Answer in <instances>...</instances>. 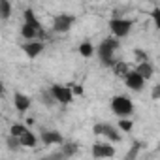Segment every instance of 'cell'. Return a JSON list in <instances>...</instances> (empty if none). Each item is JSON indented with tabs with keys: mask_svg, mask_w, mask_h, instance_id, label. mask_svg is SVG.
I'll return each instance as SVG.
<instances>
[{
	"mask_svg": "<svg viewBox=\"0 0 160 160\" xmlns=\"http://www.w3.org/2000/svg\"><path fill=\"white\" fill-rule=\"evenodd\" d=\"M75 23V17L73 15H57L53 19V30L55 32H68L72 28V25Z\"/></svg>",
	"mask_w": 160,
	"mask_h": 160,
	"instance_id": "5b68a950",
	"label": "cell"
},
{
	"mask_svg": "<svg viewBox=\"0 0 160 160\" xmlns=\"http://www.w3.org/2000/svg\"><path fill=\"white\" fill-rule=\"evenodd\" d=\"M13 104H15V109L19 113H25L28 108H30V98L23 92H15L13 94Z\"/></svg>",
	"mask_w": 160,
	"mask_h": 160,
	"instance_id": "30bf717a",
	"label": "cell"
},
{
	"mask_svg": "<svg viewBox=\"0 0 160 160\" xmlns=\"http://www.w3.org/2000/svg\"><path fill=\"white\" fill-rule=\"evenodd\" d=\"M151 98H152V100H158V98H160V83H158V85L152 89V92H151Z\"/></svg>",
	"mask_w": 160,
	"mask_h": 160,
	"instance_id": "4316f807",
	"label": "cell"
},
{
	"mask_svg": "<svg viewBox=\"0 0 160 160\" xmlns=\"http://www.w3.org/2000/svg\"><path fill=\"white\" fill-rule=\"evenodd\" d=\"M38 34H40V30L34 28V27H30V25H27V23L21 27V36H23L27 42H34V40L38 38Z\"/></svg>",
	"mask_w": 160,
	"mask_h": 160,
	"instance_id": "7c38bea8",
	"label": "cell"
},
{
	"mask_svg": "<svg viewBox=\"0 0 160 160\" xmlns=\"http://www.w3.org/2000/svg\"><path fill=\"white\" fill-rule=\"evenodd\" d=\"M12 15V4L8 2V0H0V17H2L4 21H8Z\"/></svg>",
	"mask_w": 160,
	"mask_h": 160,
	"instance_id": "ac0fdd59",
	"label": "cell"
},
{
	"mask_svg": "<svg viewBox=\"0 0 160 160\" xmlns=\"http://www.w3.org/2000/svg\"><path fill=\"white\" fill-rule=\"evenodd\" d=\"M23 51H25V55L28 57V58H36L38 55H42V51H43V42L42 40H34V42H25L23 45Z\"/></svg>",
	"mask_w": 160,
	"mask_h": 160,
	"instance_id": "8992f818",
	"label": "cell"
},
{
	"mask_svg": "<svg viewBox=\"0 0 160 160\" xmlns=\"http://www.w3.org/2000/svg\"><path fill=\"white\" fill-rule=\"evenodd\" d=\"M42 141H43V145H64V138L57 130H43Z\"/></svg>",
	"mask_w": 160,
	"mask_h": 160,
	"instance_id": "9c48e42d",
	"label": "cell"
},
{
	"mask_svg": "<svg viewBox=\"0 0 160 160\" xmlns=\"http://www.w3.org/2000/svg\"><path fill=\"white\" fill-rule=\"evenodd\" d=\"M136 72L145 79H151L152 75H154V68H152V64L151 62H138V66H136Z\"/></svg>",
	"mask_w": 160,
	"mask_h": 160,
	"instance_id": "8fae6325",
	"label": "cell"
},
{
	"mask_svg": "<svg viewBox=\"0 0 160 160\" xmlns=\"http://www.w3.org/2000/svg\"><path fill=\"white\" fill-rule=\"evenodd\" d=\"M104 136L108 138V139H111V141H121V132H119V128H115V126H111V124H104Z\"/></svg>",
	"mask_w": 160,
	"mask_h": 160,
	"instance_id": "5bb4252c",
	"label": "cell"
},
{
	"mask_svg": "<svg viewBox=\"0 0 160 160\" xmlns=\"http://www.w3.org/2000/svg\"><path fill=\"white\" fill-rule=\"evenodd\" d=\"M119 49V40L117 38H106L100 45H98V57L102 60L104 66H115L117 60L113 58V53Z\"/></svg>",
	"mask_w": 160,
	"mask_h": 160,
	"instance_id": "6da1fadb",
	"label": "cell"
},
{
	"mask_svg": "<svg viewBox=\"0 0 160 160\" xmlns=\"http://www.w3.org/2000/svg\"><path fill=\"white\" fill-rule=\"evenodd\" d=\"M51 92L55 96L57 102L60 104H70L73 100V92H72V87H64V85H53L51 87Z\"/></svg>",
	"mask_w": 160,
	"mask_h": 160,
	"instance_id": "277c9868",
	"label": "cell"
},
{
	"mask_svg": "<svg viewBox=\"0 0 160 160\" xmlns=\"http://www.w3.org/2000/svg\"><path fill=\"white\" fill-rule=\"evenodd\" d=\"M139 149H141V145L136 141V143H132V147L128 149V152H126V158L124 160H136V156L139 154Z\"/></svg>",
	"mask_w": 160,
	"mask_h": 160,
	"instance_id": "44dd1931",
	"label": "cell"
},
{
	"mask_svg": "<svg viewBox=\"0 0 160 160\" xmlns=\"http://www.w3.org/2000/svg\"><path fill=\"white\" fill-rule=\"evenodd\" d=\"M77 143H73V141H66L62 147H60V151H62V154L66 156V158H70V156H73L75 152H77Z\"/></svg>",
	"mask_w": 160,
	"mask_h": 160,
	"instance_id": "e0dca14e",
	"label": "cell"
},
{
	"mask_svg": "<svg viewBox=\"0 0 160 160\" xmlns=\"http://www.w3.org/2000/svg\"><path fill=\"white\" fill-rule=\"evenodd\" d=\"M132 25H134V21H130V19H124V17H113V19L109 21V30L113 32L115 38H124V36L130 34Z\"/></svg>",
	"mask_w": 160,
	"mask_h": 160,
	"instance_id": "3957f363",
	"label": "cell"
},
{
	"mask_svg": "<svg viewBox=\"0 0 160 160\" xmlns=\"http://www.w3.org/2000/svg\"><path fill=\"white\" fill-rule=\"evenodd\" d=\"M134 55H136V58H139V62H147V55H145L141 49H136Z\"/></svg>",
	"mask_w": 160,
	"mask_h": 160,
	"instance_id": "484cf974",
	"label": "cell"
},
{
	"mask_svg": "<svg viewBox=\"0 0 160 160\" xmlns=\"http://www.w3.org/2000/svg\"><path fill=\"white\" fill-rule=\"evenodd\" d=\"M19 141H21V147H28V149H30V147H34V145L38 143V138H36V134H32V132L28 130L25 136L19 138Z\"/></svg>",
	"mask_w": 160,
	"mask_h": 160,
	"instance_id": "9a60e30c",
	"label": "cell"
},
{
	"mask_svg": "<svg viewBox=\"0 0 160 160\" xmlns=\"http://www.w3.org/2000/svg\"><path fill=\"white\" fill-rule=\"evenodd\" d=\"M111 109H113V113L117 117L124 119V117H128L134 111V104H132V100L128 96H115L111 100Z\"/></svg>",
	"mask_w": 160,
	"mask_h": 160,
	"instance_id": "7a4b0ae2",
	"label": "cell"
},
{
	"mask_svg": "<svg viewBox=\"0 0 160 160\" xmlns=\"http://www.w3.org/2000/svg\"><path fill=\"white\" fill-rule=\"evenodd\" d=\"M92 156L94 158H111V156H115V147L109 143H94Z\"/></svg>",
	"mask_w": 160,
	"mask_h": 160,
	"instance_id": "52a82bcc",
	"label": "cell"
},
{
	"mask_svg": "<svg viewBox=\"0 0 160 160\" xmlns=\"http://www.w3.org/2000/svg\"><path fill=\"white\" fill-rule=\"evenodd\" d=\"M27 132H28V128L25 124H12V128H10V136H15V138H21Z\"/></svg>",
	"mask_w": 160,
	"mask_h": 160,
	"instance_id": "ffe728a7",
	"label": "cell"
},
{
	"mask_svg": "<svg viewBox=\"0 0 160 160\" xmlns=\"http://www.w3.org/2000/svg\"><path fill=\"white\" fill-rule=\"evenodd\" d=\"M113 72H115V75H119V77H122V79L130 73L128 64H126V62H122V60H117V64L113 66Z\"/></svg>",
	"mask_w": 160,
	"mask_h": 160,
	"instance_id": "2e32d148",
	"label": "cell"
},
{
	"mask_svg": "<svg viewBox=\"0 0 160 160\" xmlns=\"http://www.w3.org/2000/svg\"><path fill=\"white\" fill-rule=\"evenodd\" d=\"M117 126H119L121 132H130V130L134 128V122H132V121H126V119H121Z\"/></svg>",
	"mask_w": 160,
	"mask_h": 160,
	"instance_id": "603a6c76",
	"label": "cell"
},
{
	"mask_svg": "<svg viewBox=\"0 0 160 160\" xmlns=\"http://www.w3.org/2000/svg\"><path fill=\"white\" fill-rule=\"evenodd\" d=\"M94 134L96 136H104V124H94Z\"/></svg>",
	"mask_w": 160,
	"mask_h": 160,
	"instance_id": "f1b7e54d",
	"label": "cell"
},
{
	"mask_svg": "<svg viewBox=\"0 0 160 160\" xmlns=\"http://www.w3.org/2000/svg\"><path fill=\"white\" fill-rule=\"evenodd\" d=\"M124 83H126V87H128V89H132V91L139 92V91L143 89V85H145V79H143L136 70H132V72L124 77Z\"/></svg>",
	"mask_w": 160,
	"mask_h": 160,
	"instance_id": "ba28073f",
	"label": "cell"
},
{
	"mask_svg": "<svg viewBox=\"0 0 160 160\" xmlns=\"http://www.w3.org/2000/svg\"><path fill=\"white\" fill-rule=\"evenodd\" d=\"M72 92L77 94V96H81V94H83V87H81V85H73V87H72Z\"/></svg>",
	"mask_w": 160,
	"mask_h": 160,
	"instance_id": "83f0119b",
	"label": "cell"
},
{
	"mask_svg": "<svg viewBox=\"0 0 160 160\" xmlns=\"http://www.w3.org/2000/svg\"><path fill=\"white\" fill-rule=\"evenodd\" d=\"M8 147H10L12 151H17V149L21 147V141H19V138H15V136H8Z\"/></svg>",
	"mask_w": 160,
	"mask_h": 160,
	"instance_id": "cb8c5ba5",
	"label": "cell"
},
{
	"mask_svg": "<svg viewBox=\"0 0 160 160\" xmlns=\"http://www.w3.org/2000/svg\"><path fill=\"white\" fill-rule=\"evenodd\" d=\"M151 17H152V21H154L156 28L160 30V8H154V10L151 12Z\"/></svg>",
	"mask_w": 160,
	"mask_h": 160,
	"instance_id": "d4e9b609",
	"label": "cell"
},
{
	"mask_svg": "<svg viewBox=\"0 0 160 160\" xmlns=\"http://www.w3.org/2000/svg\"><path fill=\"white\" fill-rule=\"evenodd\" d=\"M42 102L43 104H47V106H51V104H55L57 100H55V96H53V92H51V89L49 91H42Z\"/></svg>",
	"mask_w": 160,
	"mask_h": 160,
	"instance_id": "7402d4cb",
	"label": "cell"
},
{
	"mask_svg": "<svg viewBox=\"0 0 160 160\" xmlns=\"http://www.w3.org/2000/svg\"><path fill=\"white\" fill-rule=\"evenodd\" d=\"M23 17H25V23H27V25H30V27H34V28L42 30V25H40V21L36 19V13H34V10L27 8V10L23 12Z\"/></svg>",
	"mask_w": 160,
	"mask_h": 160,
	"instance_id": "4fadbf2b",
	"label": "cell"
},
{
	"mask_svg": "<svg viewBox=\"0 0 160 160\" xmlns=\"http://www.w3.org/2000/svg\"><path fill=\"white\" fill-rule=\"evenodd\" d=\"M79 53H81V57H85V58H91V57L94 55L92 43H91V42H83L81 45H79Z\"/></svg>",
	"mask_w": 160,
	"mask_h": 160,
	"instance_id": "d6986e66",
	"label": "cell"
},
{
	"mask_svg": "<svg viewBox=\"0 0 160 160\" xmlns=\"http://www.w3.org/2000/svg\"><path fill=\"white\" fill-rule=\"evenodd\" d=\"M40 160H51V158H49V154H47V156H43V158H40Z\"/></svg>",
	"mask_w": 160,
	"mask_h": 160,
	"instance_id": "f546056e",
	"label": "cell"
}]
</instances>
